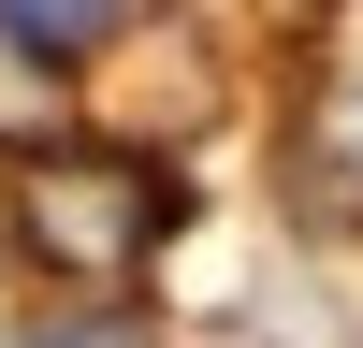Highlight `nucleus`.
<instances>
[{
	"mask_svg": "<svg viewBox=\"0 0 363 348\" xmlns=\"http://www.w3.org/2000/svg\"><path fill=\"white\" fill-rule=\"evenodd\" d=\"M44 348H145V334H116V319H87V334H44Z\"/></svg>",
	"mask_w": 363,
	"mask_h": 348,
	"instance_id": "obj_3",
	"label": "nucleus"
},
{
	"mask_svg": "<svg viewBox=\"0 0 363 348\" xmlns=\"http://www.w3.org/2000/svg\"><path fill=\"white\" fill-rule=\"evenodd\" d=\"M160 218H174V189L145 160H29V189H15L29 261H58V276H131L160 247Z\"/></svg>",
	"mask_w": 363,
	"mask_h": 348,
	"instance_id": "obj_1",
	"label": "nucleus"
},
{
	"mask_svg": "<svg viewBox=\"0 0 363 348\" xmlns=\"http://www.w3.org/2000/svg\"><path fill=\"white\" fill-rule=\"evenodd\" d=\"M116 15H131V0H0V29H15V44H44V58H87Z\"/></svg>",
	"mask_w": 363,
	"mask_h": 348,
	"instance_id": "obj_2",
	"label": "nucleus"
}]
</instances>
